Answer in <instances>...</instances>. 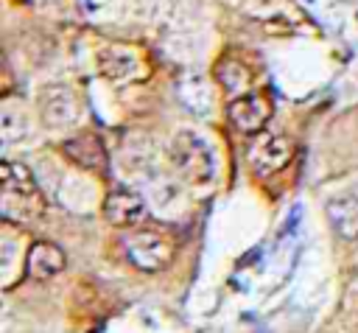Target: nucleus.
Returning <instances> with one entry per match:
<instances>
[{
  "label": "nucleus",
  "mask_w": 358,
  "mask_h": 333,
  "mask_svg": "<svg viewBox=\"0 0 358 333\" xmlns=\"http://www.w3.org/2000/svg\"><path fill=\"white\" fill-rule=\"evenodd\" d=\"M0 185H3V218L6 221H36L42 215L45 199L28 165L3 160Z\"/></svg>",
  "instance_id": "obj_1"
},
{
  "label": "nucleus",
  "mask_w": 358,
  "mask_h": 333,
  "mask_svg": "<svg viewBox=\"0 0 358 333\" xmlns=\"http://www.w3.org/2000/svg\"><path fill=\"white\" fill-rule=\"evenodd\" d=\"M168 162L190 185H207L215 173V162H213V151H210L207 140L190 129H182L171 137Z\"/></svg>",
  "instance_id": "obj_2"
},
{
  "label": "nucleus",
  "mask_w": 358,
  "mask_h": 333,
  "mask_svg": "<svg viewBox=\"0 0 358 333\" xmlns=\"http://www.w3.org/2000/svg\"><path fill=\"white\" fill-rule=\"evenodd\" d=\"M123 252L129 263L140 271H162L173 263L176 243L159 229H134L123 235Z\"/></svg>",
  "instance_id": "obj_3"
},
{
  "label": "nucleus",
  "mask_w": 358,
  "mask_h": 333,
  "mask_svg": "<svg viewBox=\"0 0 358 333\" xmlns=\"http://www.w3.org/2000/svg\"><path fill=\"white\" fill-rule=\"evenodd\" d=\"M227 118L229 123L243 132V134H257L266 129L268 118H271V101L260 92H246V95H238L229 101L227 106Z\"/></svg>",
  "instance_id": "obj_4"
},
{
  "label": "nucleus",
  "mask_w": 358,
  "mask_h": 333,
  "mask_svg": "<svg viewBox=\"0 0 358 333\" xmlns=\"http://www.w3.org/2000/svg\"><path fill=\"white\" fill-rule=\"evenodd\" d=\"M291 154L294 146L285 134H263L249 151V165L257 176H271L291 162Z\"/></svg>",
  "instance_id": "obj_5"
},
{
  "label": "nucleus",
  "mask_w": 358,
  "mask_h": 333,
  "mask_svg": "<svg viewBox=\"0 0 358 333\" xmlns=\"http://www.w3.org/2000/svg\"><path fill=\"white\" fill-rule=\"evenodd\" d=\"M39 109L48 126H73L78 120V98L64 84H50L39 92Z\"/></svg>",
  "instance_id": "obj_6"
},
{
  "label": "nucleus",
  "mask_w": 358,
  "mask_h": 333,
  "mask_svg": "<svg viewBox=\"0 0 358 333\" xmlns=\"http://www.w3.org/2000/svg\"><path fill=\"white\" fill-rule=\"evenodd\" d=\"M62 151L67 160H73L84 171H106L109 157H106V148L95 132H78V134L67 137L62 143Z\"/></svg>",
  "instance_id": "obj_7"
},
{
  "label": "nucleus",
  "mask_w": 358,
  "mask_h": 333,
  "mask_svg": "<svg viewBox=\"0 0 358 333\" xmlns=\"http://www.w3.org/2000/svg\"><path fill=\"white\" fill-rule=\"evenodd\" d=\"M103 215L115 227H134L145 218V201L129 187H115L103 199Z\"/></svg>",
  "instance_id": "obj_8"
},
{
  "label": "nucleus",
  "mask_w": 358,
  "mask_h": 333,
  "mask_svg": "<svg viewBox=\"0 0 358 333\" xmlns=\"http://www.w3.org/2000/svg\"><path fill=\"white\" fill-rule=\"evenodd\" d=\"M64 266H67V257H64V252H62L56 243H50V241H36V243H31L28 257H25V274H28L31 280H50V277H56Z\"/></svg>",
  "instance_id": "obj_9"
},
{
  "label": "nucleus",
  "mask_w": 358,
  "mask_h": 333,
  "mask_svg": "<svg viewBox=\"0 0 358 333\" xmlns=\"http://www.w3.org/2000/svg\"><path fill=\"white\" fill-rule=\"evenodd\" d=\"M324 213H327V221L336 229V235H341L344 241L358 238V199L355 196L330 199L324 204Z\"/></svg>",
  "instance_id": "obj_10"
},
{
  "label": "nucleus",
  "mask_w": 358,
  "mask_h": 333,
  "mask_svg": "<svg viewBox=\"0 0 358 333\" xmlns=\"http://www.w3.org/2000/svg\"><path fill=\"white\" fill-rule=\"evenodd\" d=\"M98 70L109 81H126L137 70V56L131 50H126V48H117V45L103 48L98 53Z\"/></svg>",
  "instance_id": "obj_11"
},
{
  "label": "nucleus",
  "mask_w": 358,
  "mask_h": 333,
  "mask_svg": "<svg viewBox=\"0 0 358 333\" xmlns=\"http://www.w3.org/2000/svg\"><path fill=\"white\" fill-rule=\"evenodd\" d=\"M215 76H218V81H221V87L227 92H235V98L246 95V90H249V70H246V64H241L235 59H221L218 67H215Z\"/></svg>",
  "instance_id": "obj_12"
},
{
  "label": "nucleus",
  "mask_w": 358,
  "mask_h": 333,
  "mask_svg": "<svg viewBox=\"0 0 358 333\" xmlns=\"http://www.w3.org/2000/svg\"><path fill=\"white\" fill-rule=\"evenodd\" d=\"M0 126H3V143H17L22 137H28V118L20 106L14 104H6L3 106V118H0Z\"/></svg>",
  "instance_id": "obj_13"
}]
</instances>
